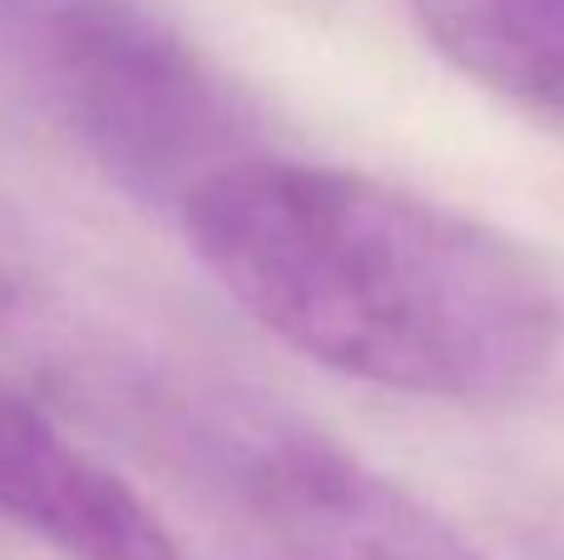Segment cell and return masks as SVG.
<instances>
[{"instance_id":"6da1fadb","label":"cell","mask_w":564,"mask_h":560,"mask_svg":"<svg viewBox=\"0 0 564 560\" xmlns=\"http://www.w3.org/2000/svg\"><path fill=\"white\" fill-rule=\"evenodd\" d=\"M178 224L253 323L357 383L506 402L560 353L550 278L496 228L387 179L248 149L178 204Z\"/></svg>"},{"instance_id":"7a4b0ae2","label":"cell","mask_w":564,"mask_h":560,"mask_svg":"<svg viewBox=\"0 0 564 560\" xmlns=\"http://www.w3.org/2000/svg\"><path fill=\"white\" fill-rule=\"evenodd\" d=\"M0 79L119 189L178 214L248 154V109L144 0H0Z\"/></svg>"},{"instance_id":"3957f363","label":"cell","mask_w":564,"mask_h":560,"mask_svg":"<svg viewBox=\"0 0 564 560\" xmlns=\"http://www.w3.org/2000/svg\"><path fill=\"white\" fill-rule=\"evenodd\" d=\"M208 446L263 560H486L426 496L307 427L228 417Z\"/></svg>"},{"instance_id":"277c9868","label":"cell","mask_w":564,"mask_h":560,"mask_svg":"<svg viewBox=\"0 0 564 560\" xmlns=\"http://www.w3.org/2000/svg\"><path fill=\"white\" fill-rule=\"evenodd\" d=\"M0 521L65 560H178L164 516L0 383Z\"/></svg>"},{"instance_id":"5b68a950","label":"cell","mask_w":564,"mask_h":560,"mask_svg":"<svg viewBox=\"0 0 564 560\" xmlns=\"http://www.w3.org/2000/svg\"><path fill=\"white\" fill-rule=\"evenodd\" d=\"M421 35L476 85L564 119V30L535 0H411Z\"/></svg>"}]
</instances>
